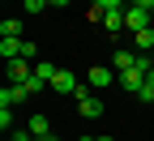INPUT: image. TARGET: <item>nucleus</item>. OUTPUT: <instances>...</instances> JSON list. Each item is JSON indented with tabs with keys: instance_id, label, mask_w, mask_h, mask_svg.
I'll return each mask as SVG.
<instances>
[{
	"instance_id": "1",
	"label": "nucleus",
	"mask_w": 154,
	"mask_h": 141,
	"mask_svg": "<svg viewBox=\"0 0 154 141\" xmlns=\"http://www.w3.org/2000/svg\"><path fill=\"white\" fill-rule=\"evenodd\" d=\"M30 77H34V69H30V60H9V86H30Z\"/></svg>"
},
{
	"instance_id": "2",
	"label": "nucleus",
	"mask_w": 154,
	"mask_h": 141,
	"mask_svg": "<svg viewBox=\"0 0 154 141\" xmlns=\"http://www.w3.org/2000/svg\"><path fill=\"white\" fill-rule=\"evenodd\" d=\"M146 26H150V13L137 9V5H128V9H124V30H128V34H137V30H146Z\"/></svg>"
},
{
	"instance_id": "3",
	"label": "nucleus",
	"mask_w": 154,
	"mask_h": 141,
	"mask_svg": "<svg viewBox=\"0 0 154 141\" xmlns=\"http://www.w3.org/2000/svg\"><path fill=\"white\" fill-rule=\"evenodd\" d=\"M26 98H34L30 86H5L0 90V107H17V103H26Z\"/></svg>"
},
{
	"instance_id": "4",
	"label": "nucleus",
	"mask_w": 154,
	"mask_h": 141,
	"mask_svg": "<svg viewBox=\"0 0 154 141\" xmlns=\"http://www.w3.org/2000/svg\"><path fill=\"white\" fill-rule=\"evenodd\" d=\"M51 90H56V94H77V90H82V81H77V73L60 69V73H56V81H51Z\"/></svg>"
},
{
	"instance_id": "5",
	"label": "nucleus",
	"mask_w": 154,
	"mask_h": 141,
	"mask_svg": "<svg viewBox=\"0 0 154 141\" xmlns=\"http://www.w3.org/2000/svg\"><path fill=\"white\" fill-rule=\"evenodd\" d=\"M111 77H120V73H111L107 64H94L90 77H86V86H90V90H103V86H111Z\"/></svg>"
},
{
	"instance_id": "6",
	"label": "nucleus",
	"mask_w": 154,
	"mask_h": 141,
	"mask_svg": "<svg viewBox=\"0 0 154 141\" xmlns=\"http://www.w3.org/2000/svg\"><path fill=\"white\" fill-rule=\"evenodd\" d=\"M120 86H124L128 94H141V86H146V69H137V64H133L128 73H120Z\"/></svg>"
},
{
	"instance_id": "7",
	"label": "nucleus",
	"mask_w": 154,
	"mask_h": 141,
	"mask_svg": "<svg viewBox=\"0 0 154 141\" xmlns=\"http://www.w3.org/2000/svg\"><path fill=\"white\" fill-rule=\"evenodd\" d=\"M77 111H82L86 120H99V115H103V98H99V94H86V98H77Z\"/></svg>"
},
{
	"instance_id": "8",
	"label": "nucleus",
	"mask_w": 154,
	"mask_h": 141,
	"mask_svg": "<svg viewBox=\"0 0 154 141\" xmlns=\"http://www.w3.org/2000/svg\"><path fill=\"white\" fill-rule=\"evenodd\" d=\"M124 9H128V5H124ZM124 9L103 13V30H107V34H120V30H124Z\"/></svg>"
},
{
	"instance_id": "9",
	"label": "nucleus",
	"mask_w": 154,
	"mask_h": 141,
	"mask_svg": "<svg viewBox=\"0 0 154 141\" xmlns=\"http://www.w3.org/2000/svg\"><path fill=\"white\" fill-rule=\"evenodd\" d=\"M133 64H137V51H116V56H111V69H116V73H128Z\"/></svg>"
},
{
	"instance_id": "10",
	"label": "nucleus",
	"mask_w": 154,
	"mask_h": 141,
	"mask_svg": "<svg viewBox=\"0 0 154 141\" xmlns=\"http://www.w3.org/2000/svg\"><path fill=\"white\" fill-rule=\"evenodd\" d=\"M26 133H34V137H51V124H47V115H30Z\"/></svg>"
},
{
	"instance_id": "11",
	"label": "nucleus",
	"mask_w": 154,
	"mask_h": 141,
	"mask_svg": "<svg viewBox=\"0 0 154 141\" xmlns=\"http://www.w3.org/2000/svg\"><path fill=\"white\" fill-rule=\"evenodd\" d=\"M133 43H137V51H154V26L137 30V34H133Z\"/></svg>"
},
{
	"instance_id": "12",
	"label": "nucleus",
	"mask_w": 154,
	"mask_h": 141,
	"mask_svg": "<svg viewBox=\"0 0 154 141\" xmlns=\"http://www.w3.org/2000/svg\"><path fill=\"white\" fill-rule=\"evenodd\" d=\"M0 56H5V60H17V56H22V38H0Z\"/></svg>"
},
{
	"instance_id": "13",
	"label": "nucleus",
	"mask_w": 154,
	"mask_h": 141,
	"mask_svg": "<svg viewBox=\"0 0 154 141\" xmlns=\"http://www.w3.org/2000/svg\"><path fill=\"white\" fill-rule=\"evenodd\" d=\"M0 38H22V22L17 17H5L0 22Z\"/></svg>"
},
{
	"instance_id": "14",
	"label": "nucleus",
	"mask_w": 154,
	"mask_h": 141,
	"mask_svg": "<svg viewBox=\"0 0 154 141\" xmlns=\"http://www.w3.org/2000/svg\"><path fill=\"white\" fill-rule=\"evenodd\" d=\"M34 73L43 77V81H56V73H60V64H51V60H38V64H34Z\"/></svg>"
},
{
	"instance_id": "15",
	"label": "nucleus",
	"mask_w": 154,
	"mask_h": 141,
	"mask_svg": "<svg viewBox=\"0 0 154 141\" xmlns=\"http://www.w3.org/2000/svg\"><path fill=\"white\" fill-rule=\"evenodd\" d=\"M38 56V43H34V38H22V60H34Z\"/></svg>"
},
{
	"instance_id": "16",
	"label": "nucleus",
	"mask_w": 154,
	"mask_h": 141,
	"mask_svg": "<svg viewBox=\"0 0 154 141\" xmlns=\"http://www.w3.org/2000/svg\"><path fill=\"white\" fill-rule=\"evenodd\" d=\"M94 9H99V13H111V9H124V0H94Z\"/></svg>"
},
{
	"instance_id": "17",
	"label": "nucleus",
	"mask_w": 154,
	"mask_h": 141,
	"mask_svg": "<svg viewBox=\"0 0 154 141\" xmlns=\"http://www.w3.org/2000/svg\"><path fill=\"white\" fill-rule=\"evenodd\" d=\"M22 9H26V13H43V9H51V5H47V0H22Z\"/></svg>"
},
{
	"instance_id": "18",
	"label": "nucleus",
	"mask_w": 154,
	"mask_h": 141,
	"mask_svg": "<svg viewBox=\"0 0 154 141\" xmlns=\"http://www.w3.org/2000/svg\"><path fill=\"white\" fill-rule=\"evenodd\" d=\"M0 128H5V133L13 128V107H0Z\"/></svg>"
},
{
	"instance_id": "19",
	"label": "nucleus",
	"mask_w": 154,
	"mask_h": 141,
	"mask_svg": "<svg viewBox=\"0 0 154 141\" xmlns=\"http://www.w3.org/2000/svg\"><path fill=\"white\" fill-rule=\"evenodd\" d=\"M128 5H137V9H146V13H154V0H128Z\"/></svg>"
},
{
	"instance_id": "20",
	"label": "nucleus",
	"mask_w": 154,
	"mask_h": 141,
	"mask_svg": "<svg viewBox=\"0 0 154 141\" xmlns=\"http://www.w3.org/2000/svg\"><path fill=\"white\" fill-rule=\"evenodd\" d=\"M47 5H51V9H64V5H69V0H47Z\"/></svg>"
},
{
	"instance_id": "21",
	"label": "nucleus",
	"mask_w": 154,
	"mask_h": 141,
	"mask_svg": "<svg viewBox=\"0 0 154 141\" xmlns=\"http://www.w3.org/2000/svg\"><path fill=\"white\" fill-rule=\"evenodd\" d=\"M94 141H111V137H94Z\"/></svg>"
},
{
	"instance_id": "22",
	"label": "nucleus",
	"mask_w": 154,
	"mask_h": 141,
	"mask_svg": "<svg viewBox=\"0 0 154 141\" xmlns=\"http://www.w3.org/2000/svg\"><path fill=\"white\" fill-rule=\"evenodd\" d=\"M150 81H154V64H150Z\"/></svg>"
},
{
	"instance_id": "23",
	"label": "nucleus",
	"mask_w": 154,
	"mask_h": 141,
	"mask_svg": "<svg viewBox=\"0 0 154 141\" xmlns=\"http://www.w3.org/2000/svg\"><path fill=\"white\" fill-rule=\"evenodd\" d=\"M150 26H154V13H150Z\"/></svg>"
}]
</instances>
